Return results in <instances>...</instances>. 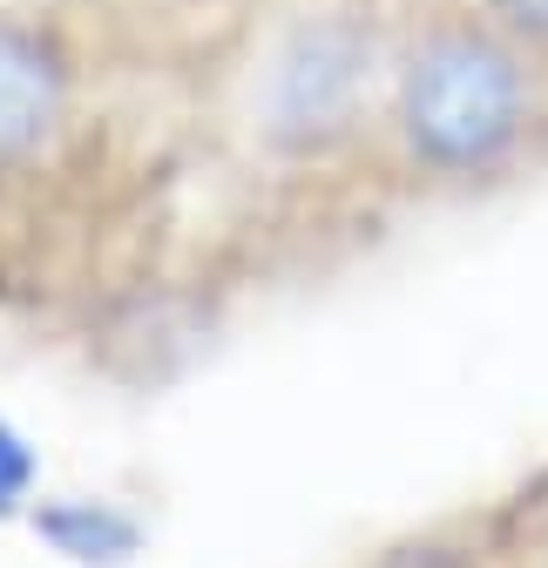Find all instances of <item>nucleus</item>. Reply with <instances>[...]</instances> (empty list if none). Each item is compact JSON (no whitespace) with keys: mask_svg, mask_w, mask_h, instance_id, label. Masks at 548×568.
Segmentation results:
<instances>
[{"mask_svg":"<svg viewBox=\"0 0 548 568\" xmlns=\"http://www.w3.org/2000/svg\"><path fill=\"white\" fill-rule=\"evenodd\" d=\"M528 129V82L521 61L474 28L434 34L399 75V135L440 176L495 170Z\"/></svg>","mask_w":548,"mask_h":568,"instance_id":"1","label":"nucleus"},{"mask_svg":"<svg viewBox=\"0 0 548 568\" xmlns=\"http://www.w3.org/2000/svg\"><path fill=\"white\" fill-rule=\"evenodd\" d=\"M386 568H474V561H467L460 548H434V541H427V548H399Z\"/></svg>","mask_w":548,"mask_h":568,"instance_id":"7","label":"nucleus"},{"mask_svg":"<svg viewBox=\"0 0 548 568\" xmlns=\"http://www.w3.org/2000/svg\"><path fill=\"white\" fill-rule=\"evenodd\" d=\"M21 487H28V454H21L14 434H0V508H8Z\"/></svg>","mask_w":548,"mask_h":568,"instance_id":"6","label":"nucleus"},{"mask_svg":"<svg viewBox=\"0 0 548 568\" xmlns=\"http://www.w3.org/2000/svg\"><path fill=\"white\" fill-rule=\"evenodd\" d=\"M373 75V34L353 21H318L305 28L278 75H271V135L278 142H325L346 129L359 109V89Z\"/></svg>","mask_w":548,"mask_h":568,"instance_id":"2","label":"nucleus"},{"mask_svg":"<svg viewBox=\"0 0 548 568\" xmlns=\"http://www.w3.org/2000/svg\"><path fill=\"white\" fill-rule=\"evenodd\" d=\"M48 535H54L68 555H82V561H95L102 548H129V521H115V515H95V508L48 515Z\"/></svg>","mask_w":548,"mask_h":568,"instance_id":"4","label":"nucleus"},{"mask_svg":"<svg viewBox=\"0 0 548 568\" xmlns=\"http://www.w3.org/2000/svg\"><path fill=\"white\" fill-rule=\"evenodd\" d=\"M488 8L515 28V34H528V41H548V0H488Z\"/></svg>","mask_w":548,"mask_h":568,"instance_id":"5","label":"nucleus"},{"mask_svg":"<svg viewBox=\"0 0 548 568\" xmlns=\"http://www.w3.org/2000/svg\"><path fill=\"white\" fill-rule=\"evenodd\" d=\"M54 102H61L54 54L21 28H0V156H21L54 122Z\"/></svg>","mask_w":548,"mask_h":568,"instance_id":"3","label":"nucleus"}]
</instances>
